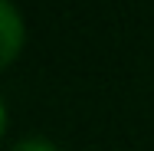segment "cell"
I'll list each match as a JSON object with an SVG mask.
<instances>
[{"label":"cell","mask_w":154,"mask_h":151,"mask_svg":"<svg viewBox=\"0 0 154 151\" xmlns=\"http://www.w3.org/2000/svg\"><path fill=\"white\" fill-rule=\"evenodd\" d=\"M13 151H56V148L49 141H43V138H23V141H17Z\"/></svg>","instance_id":"2"},{"label":"cell","mask_w":154,"mask_h":151,"mask_svg":"<svg viewBox=\"0 0 154 151\" xmlns=\"http://www.w3.org/2000/svg\"><path fill=\"white\" fill-rule=\"evenodd\" d=\"M0 33H3V56H0V59H3V66H7V62H13L20 43H23L20 17H17V10H13L10 3H0Z\"/></svg>","instance_id":"1"}]
</instances>
